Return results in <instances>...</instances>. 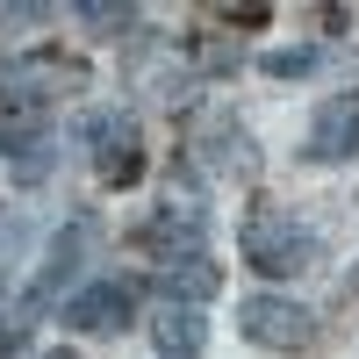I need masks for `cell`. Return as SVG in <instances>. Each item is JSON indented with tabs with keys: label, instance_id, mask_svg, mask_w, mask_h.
<instances>
[{
	"label": "cell",
	"instance_id": "obj_12",
	"mask_svg": "<svg viewBox=\"0 0 359 359\" xmlns=\"http://www.w3.org/2000/svg\"><path fill=\"white\" fill-rule=\"evenodd\" d=\"M79 29H86V36H123V29L137 22V8H130V0H79Z\"/></svg>",
	"mask_w": 359,
	"mask_h": 359
},
{
	"label": "cell",
	"instance_id": "obj_1",
	"mask_svg": "<svg viewBox=\"0 0 359 359\" xmlns=\"http://www.w3.org/2000/svg\"><path fill=\"white\" fill-rule=\"evenodd\" d=\"M79 86H86L79 57H57V50L15 57V65H0V123H36V115H50L57 94H79Z\"/></svg>",
	"mask_w": 359,
	"mask_h": 359
},
{
	"label": "cell",
	"instance_id": "obj_7",
	"mask_svg": "<svg viewBox=\"0 0 359 359\" xmlns=\"http://www.w3.org/2000/svg\"><path fill=\"white\" fill-rule=\"evenodd\" d=\"M86 151H94V172L108 187H130L144 172V130L130 115H94V123H86Z\"/></svg>",
	"mask_w": 359,
	"mask_h": 359
},
{
	"label": "cell",
	"instance_id": "obj_14",
	"mask_svg": "<svg viewBox=\"0 0 359 359\" xmlns=\"http://www.w3.org/2000/svg\"><path fill=\"white\" fill-rule=\"evenodd\" d=\"M316 65H323V43H287V50L266 57V72H273V79H309Z\"/></svg>",
	"mask_w": 359,
	"mask_h": 359
},
{
	"label": "cell",
	"instance_id": "obj_18",
	"mask_svg": "<svg viewBox=\"0 0 359 359\" xmlns=\"http://www.w3.org/2000/svg\"><path fill=\"white\" fill-rule=\"evenodd\" d=\"M345 294H359V266H352V273H345Z\"/></svg>",
	"mask_w": 359,
	"mask_h": 359
},
{
	"label": "cell",
	"instance_id": "obj_6",
	"mask_svg": "<svg viewBox=\"0 0 359 359\" xmlns=\"http://www.w3.org/2000/svg\"><path fill=\"white\" fill-rule=\"evenodd\" d=\"M237 331L252 345H266V352H302L316 338V316L302 302H287V294H245L237 302Z\"/></svg>",
	"mask_w": 359,
	"mask_h": 359
},
{
	"label": "cell",
	"instance_id": "obj_3",
	"mask_svg": "<svg viewBox=\"0 0 359 359\" xmlns=\"http://www.w3.org/2000/svg\"><path fill=\"white\" fill-rule=\"evenodd\" d=\"M245 259L259 266L266 280H294L316 259V245H309V230L294 216H280V208H252V216H245Z\"/></svg>",
	"mask_w": 359,
	"mask_h": 359
},
{
	"label": "cell",
	"instance_id": "obj_8",
	"mask_svg": "<svg viewBox=\"0 0 359 359\" xmlns=\"http://www.w3.org/2000/svg\"><path fill=\"white\" fill-rule=\"evenodd\" d=\"M302 151H309L316 165H338V158H352V151H359V86H352V94H331V101L309 115Z\"/></svg>",
	"mask_w": 359,
	"mask_h": 359
},
{
	"label": "cell",
	"instance_id": "obj_16",
	"mask_svg": "<svg viewBox=\"0 0 359 359\" xmlns=\"http://www.w3.org/2000/svg\"><path fill=\"white\" fill-rule=\"evenodd\" d=\"M0 359H22V316H0Z\"/></svg>",
	"mask_w": 359,
	"mask_h": 359
},
{
	"label": "cell",
	"instance_id": "obj_4",
	"mask_svg": "<svg viewBox=\"0 0 359 359\" xmlns=\"http://www.w3.org/2000/svg\"><path fill=\"white\" fill-rule=\"evenodd\" d=\"M137 245L151 252V259H165V266H180V259H201V245H208V208H201V194L158 201L151 216H144Z\"/></svg>",
	"mask_w": 359,
	"mask_h": 359
},
{
	"label": "cell",
	"instance_id": "obj_11",
	"mask_svg": "<svg viewBox=\"0 0 359 359\" xmlns=\"http://www.w3.org/2000/svg\"><path fill=\"white\" fill-rule=\"evenodd\" d=\"M151 331H158V352H165V359H194V352H201V302L165 294L158 316H151Z\"/></svg>",
	"mask_w": 359,
	"mask_h": 359
},
{
	"label": "cell",
	"instance_id": "obj_19",
	"mask_svg": "<svg viewBox=\"0 0 359 359\" xmlns=\"http://www.w3.org/2000/svg\"><path fill=\"white\" fill-rule=\"evenodd\" d=\"M43 359H79V352H65V345H57V352H43Z\"/></svg>",
	"mask_w": 359,
	"mask_h": 359
},
{
	"label": "cell",
	"instance_id": "obj_10",
	"mask_svg": "<svg viewBox=\"0 0 359 359\" xmlns=\"http://www.w3.org/2000/svg\"><path fill=\"white\" fill-rule=\"evenodd\" d=\"M194 151L216 165V172H237V180H252L259 172V151H252V137L237 130V123H223V115H208V123L194 130Z\"/></svg>",
	"mask_w": 359,
	"mask_h": 359
},
{
	"label": "cell",
	"instance_id": "obj_9",
	"mask_svg": "<svg viewBox=\"0 0 359 359\" xmlns=\"http://www.w3.org/2000/svg\"><path fill=\"white\" fill-rule=\"evenodd\" d=\"M0 158H15L22 180H43L50 158H57V130H50V115H36V123H0Z\"/></svg>",
	"mask_w": 359,
	"mask_h": 359
},
{
	"label": "cell",
	"instance_id": "obj_5",
	"mask_svg": "<svg viewBox=\"0 0 359 359\" xmlns=\"http://www.w3.org/2000/svg\"><path fill=\"white\" fill-rule=\"evenodd\" d=\"M137 294H144V287H137L130 273H115V280L79 287L57 316H65V331H79V338H115V331H130V323H137Z\"/></svg>",
	"mask_w": 359,
	"mask_h": 359
},
{
	"label": "cell",
	"instance_id": "obj_13",
	"mask_svg": "<svg viewBox=\"0 0 359 359\" xmlns=\"http://www.w3.org/2000/svg\"><path fill=\"white\" fill-rule=\"evenodd\" d=\"M165 294H180V302H208V294H216V266H208V259L165 266Z\"/></svg>",
	"mask_w": 359,
	"mask_h": 359
},
{
	"label": "cell",
	"instance_id": "obj_2",
	"mask_svg": "<svg viewBox=\"0 0 359 359\" xmlns=\"http://www.w3.org/2000/svg\"><path fill=\"white\" fill-rule=\"evenodd\" d=\"M94 252H101V223H94V216H72V223H65V230H57L50 245H43V266H36V280L22 287V309H15V316L29 323V316L57 309V294H72L79 266L94 259Z\"/></svg>",
	"mask_w": 359,
	"mask_h": 359
},
{
	"label": "cell",
	"instance_id": "obj_15",
	"mask_svg": "<svg viewBox=\"0 0 359 359\" xmlns=\"http://www.w3.org/2000/svg\"><path fill=\"white\" fill-rule=\"evenodd\" d=\"M22 237H29V216H22V208H8V216H0V280L15 273V259H22Z\"/></svg>",
	"mask_w": 359,
	"mask_h": 359
},
{
	"label": "cell",
	"instance_id": "obj_17",
	"mask_svg": "<svg viewBox=\"0 0 359 359\" xmlns=\"http://www.w3.org/2000/svg\"><path fill=\"white\" fill-rule=\"evenodd\" d=\"M273 8H259V0H245V8H223V22H237V29H259Z\"/></svg>",
	"mask_w": 359,
	"mask_h": 359
}]
</instances>
